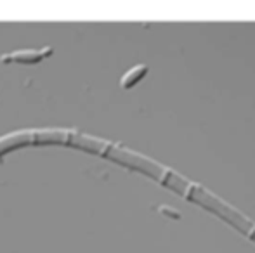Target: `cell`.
<instances>
[{
    "label": "cell",
    "instance_id": "obj_1",
    "mask_svg": "<svg viewBox=\"0 0 255 253\" xmlns=\"http://www.w3.org/2000/svg\"><path fill=\"white\" fill-rule=\"evenodd\" d=\"M52 54L51 47H45L42 51H23V52H12V54L0 55V61L2 63H11V61H16V63H38L42 57H47Z\"/></svg>",
    "mask_w": 255,
    "mask_h": 253
},
{
    "label": "cell",
    "instance_id": "obj_3",
    "mask_svg": "<svg viewBox=\"0 0 255 253\" xmlns=\"http://www.w3.org/2000/svg\"><path fill=\"white\" fill-rule=\"evenodd\" d=\"M158 212L162 215H165V217H172V218H176V220H179L181 218L179 212L174 208H168V206H158Z\"/></svg>",
    "mask_w": 255,
    "mask_h": 253
},
{
    "label": "cell",
    "instance_id": "obj_2",
    "mask_svg": "<svg viewBox=\"0 0 255 253\" xmlns=\"http://www.w3.org/2000/svg\"><path fill=\"white\" fill-rule=\"evenodd\" d=\"M146 73H147L146 64H137V66H134L132 70H128V72L122 76L120 85H122V89H132L136 83H139L141 80L146 76Z\"/></svg>",
    "mask_w": 255,
    "mask_h": 253
}]
</instances>
